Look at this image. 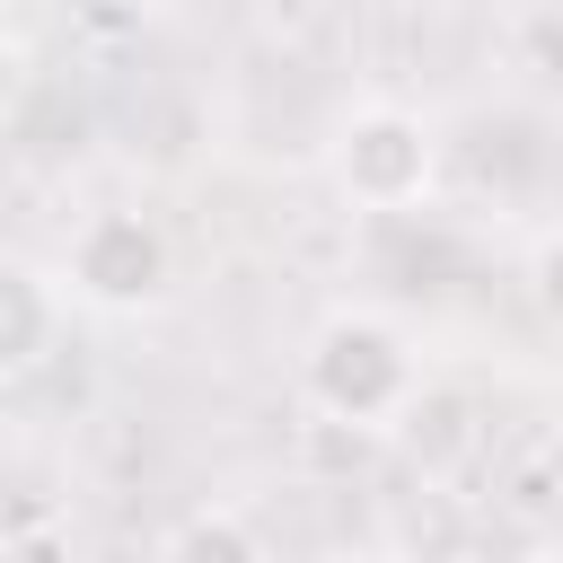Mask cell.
<instances>
[{
	"mask_svg": "<svg viewBox=\"0 0 563 563\" xmlns=\"http://www.w3.org/2000/svg\"><path fill=\"white\" fill-rule=\"evenodd\" d=\"M299 396L308 413L325 422H361V431H387L413 396H422V369H413V343L396 317L378 308H334L308 352H299Z\"/></svg>",
	"mask_w": 563,
	"mask_h": 563,
	"instance_id": "1",
	"label": "cell"
},
{
	"mask_svg": "<svg viewBox=\"0 0 563 563\" xmlns=\"http://www.w3.org/2000/svg\"><path fill=\"white\" fill-rule=\"evenodd\" d=\"M325 176L352 211H413L431 202L440 185V123L422 106H396V97H369L334 123L325 141Z\"/></svg>",
	"mask_w": 563,
	"mask_h": 563,
	"instance_id": "2",
	"label": "cell"
},
{
	"mask_svg": "<svg viewBox=\"0 0 563 563\" xmlns=\"http://www.w3.org/2000/svg\"><path fill=\"white\" fill-rule=\"evenodd\" d=\"M62 290L97 317H150L176 290V246L150 211H88L62 246Z\"/></svg>",
	"mask_w": 563,
	"mask_h": 563,
	"instance_id": "3",
	"label": "cell"
},
{
	"mask_svg": "<svg viewBox=\"0 0 563 563\" xmlns=\"http://www.w3.org/2000/svg\"><path fill=\"white\" fill-rule=\"evenodd\" d=\"M62 308H70L62 273H35V264H9L0 273V378L9 387H26L62 352Z\"/></svg>",
	"mask_w": 563,
	"mask_h": 563,
	"instance_id": "4",
	"label": "cell"
},
{
	"mask_svg": "<svg viewBox=\"0 0 563 563\" xmlns=\"http://www.w3.org/2000/svg\"><path fill=\"white\" fill-rule=\"evenodd\" d=\"M158 563H273V554H264V537H255V519H246V510L202 501V510H185V519L167 528Z\"/></svg>",
	"mask_w": 563,
	"mask_h": 563,
	"instance_id": "5",
	"label": "cell"
},
{
	"mask_svg": "<svg viewBox=\"0 0 563 563\" xmlns=\"http://www.w3.org/2000/svg\"><path fill=\"white\" fill-rule=\"evenodd\" d=\"M519 62H528L537 79H554V88H563V0H545V9H528V18H519Z\"/></svg>",
	"mask_w": 563,
	"mask_h": 563,
	"instance_id": "6",
	"label": "cell"
},
{
	"mask_svg": "<svg viewBox=\"0 0 563 563\" xmlns=\"http://www.w3.org/2000/svg\"><path fill=\"white\" fill-rule=\"evenodd\" d=\"M528 308H537L545 325H563V220L528 246Z\"/></svg>",
	"mask_w": 563,
	"mask_h": 563,
	"instance_id": "7",
	"label": "cell"
},
{
	"mask_svg": "<svg viewBox=\"0 0 563 563\" xmlns=\"http://www.w3.org/2000/svg\"><path fill=\"white\" fill-rule=\"evenodd\" d=\"M114 9H132V18H150V9H176V0H114Z\"/></svg>",
	"mask_w": 563,
	"mask_h": 563,
	"instance_id": "8",
	"label": "cell"
},
{
	"mask_svg": "<svg viewBox=\"0 0 563 563\" xmlns=\"http://www.w3.org/2000/svg\"><path fill=\"white\" fill-rule=\"evenodd\" d=\"M528 563H563V537H554V545H537V554H528Z\"/></svg>",
	"mask_w": 563,
	"mask_h": 563,
	"instance_id": "9",
	"label": "cell"
}]
</instances>
